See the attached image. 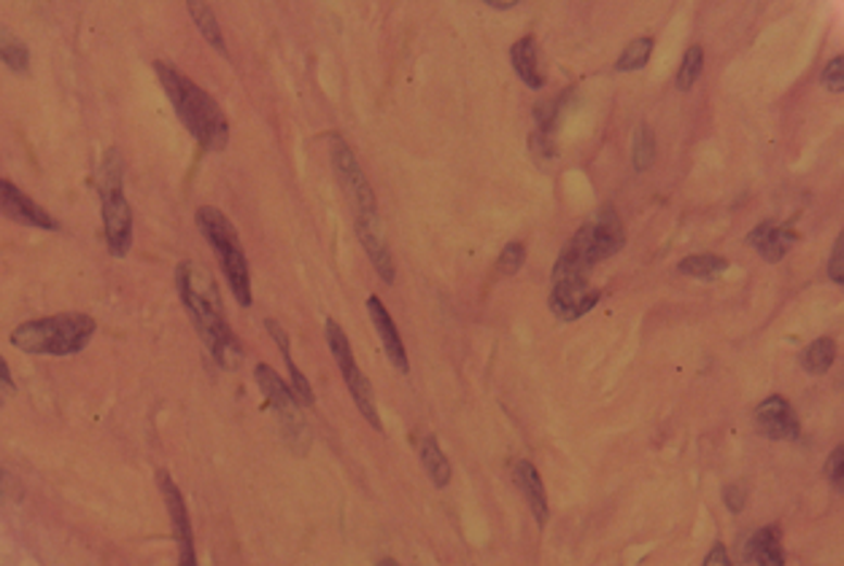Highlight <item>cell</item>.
I'll return each instance as SVG.
<instances>
[{
  "mask_svg": "<svg viewBox=\"0 0 844 566\" xmlns=\"http://www.w3.org/2000/svg\"><path fill=\"white\" fill-rule=\"evenodd\" d=\"M631 162L634 171H647L656 162V136L651 125H640L634 133V146H631Z\"/></svg>",
  "mask_w": 844,
  "mask_h": 566,
  "instance_id": "obj_26",
  "label": "cell"
},
{
  "mask_svg": "<svg viewBox=\"0 0 844 566\" xmlns=\"http://www.w3.org/2000/svg\"><path fill=\"white\" fill-rule=\"evenodd\" d=\"M511 60H513V68L518 73V78H521L529 89L545 87V78H542L540 65H538V41H534V36L518 38V41L511 47Z\"/></svg>",
  "mask_w": 844,
  "mask_h": 566,
  "instance_id": "obj_20",
  "label": "cell"
},
{
  "mask_svg": "<svg viewBox=\"0 0 844 566\" xmlns=\"http://www.w3.org/2000/svg\"><path fill=\"white\" fill-rule=\"evenodd\" d=\"M745 562L751 566H785L780 526H761L745 542Z\"/></svg>",
  "mask_w": 844,
  "mask_h": 566,
  "instance_id": "obj_18",
  "label": "cell"
},
{
  "mask_svg": "<svg viewBox=\"0 0 844 566\" xmlns=\"http://www.w3.org/2000/svg\"><path fill=\"white\" fill-rule=\"evenodd\" d=\"M265 327H267V332H270V338L276 340L278 349H281L284 362H287L289 380H292V386H289V389H292L294 400H298L303 407H313V402H316V397H313V389H311V383H307V378H305L303 373H300L298 364H294V359H292V345H289L287 329H284L281 324L276 322V318H267Z\"/></svg>",
  "mask_w": 844,
  "mask_h": 566,
  "instance_id": "obj_19",
  "label": "cell"
},
{
  "mask_svg": "<svg viewBox=\"0 0 844 566\" xmlns=\"http://www.w3.org/2000/svg\"><path fill=\"white\" fill-rule=\"evenodd\" d=\"M753 424L769 440H798L802 437V424H798L796 411L791 402L780 394H771L753 413Z\"/></svg>",
  "mask_w": 844,
  "mask_h": 566,
  "instance_id": "obj_12",
  "label": "cell"
},
{
  "mask_svg": "<svg viewBox=\"0 0 844 566\" xmlns=\"http://www.w3.org/2000/svg\"><path fill=\"white\" fill-rule=\"evenodd\" d=\"M678 271L683 273V276L702 278V281H713V278H718L720 273L729 271V260L720 254H693V256H685V260L680 262Z\"/></svg>",
  "mask_w": 844,
  "mask_h": 566,
  "instance_id": "obj_23",
  "label": "cell"
},
{
  "mask_svg": "<svg viewBox=\"0 0 844 566\" xmlns=\"http://www.w3.org/2000/svg\"><path fill=\"white\" fill-rule=\"evenodd\" d=\"M796 240H798L796 229L777 222H761L756 229H751V235H747V243H751L767 262H780L782 256L796 246Z\"/></svg>",
  "mask_w": 844,
  "mask_h": 566,
  "instance_id": "obj_16",
  "label": "cell"
},
{
  "mask_svg": "<svg viewBox=\"0 0 844 566\" xmlns=\"http://www.w3.org/2000/svg\"><path fill=\"white\" fill-rule=\"evenodd\" d=\"M332 167L335 176H338L340 187H343L345 198H349L351 209H354L356 216H367V213H378V203H376V192H373L370 181H367L365 171H362L360 160L351 151V146L343 141L340 136L332 138Z\"/></svg>",
  "mask_w": 844,
  "mask_h": 566,
  "instance_id": "obj_8",
  "label": "cell"
},
{
  "mask_svg": "<svg viewBox=\"0 0 844 566\" xmlns=\"http://www.w3.org/2000/svg\"><path fill=\"white\" fill-rule=\"evenodd\" d=\"M826 475H829L831 486L836 491H842L844 486V445H836L834 453L829 456V464H826Z\"/></svg>",
  "mask_w": 844,
  "mask_h": 566,
  "instance_id": "obj_30",
  "label": "cell"
},
{
  "mask_svg": "<svg viewBox=\"0 0 844 566\" xmlns=\"http://www.w3.org/2000/svg\"><path fill=\"white\" fill-rule=\"evenodd\" d=\"M92 316L87 313H58V316L33 318V322L20 324L11 332V345L22 354L36 356H74L89 345L95 338Z\"/></svg>",
  "mask_w": 844,
  "mask_h": 566,
  "instance_id": "obj_3",
  "label": "cell"
},
{
  "mask_svg": "<svg viewBox=\"0 0 844 566\" xmlns=\"http://www.w3.org/2000/svg\"><path fill=\"white\" fill-rule=\"evenodd\" d=\"M378 566H400V564H396V562H394V558H383V562H381V564H378Z\"/></svg>",
  "mask_w": 844,
  "mask_h": 566,
  "instance_id": "obj_38",
  "label": "cell"
},
{
  "mask_svg": "<svg viewBox=\"0 0 844 566\" xmlns=\"http://www.w3.org/2000/svg\"><path fill=\"white\" fill-rule=\"evenodd\" d=\"M486 5H491V9L505 11V9H513V5H518V3H516V0H486Z\"/></svg>",
  "mask_w": 844,
  "mask_h": 566,
  "instance_id": "obj_37",
  "label": "cell"
},
{
  "mask_svg": "<svg viewBox=\"0 0 844 566\" xmlns=\"http://www.w3.org/2000/svg\"><path fill=\"white\" fill-rule=\"evenodd\" d=\"M156 486H160L167 515H171L173 540H176V548H178V566H200L198 551H194L192 518H189V510H187V502H184L181 489H178V483L165 473V469H156Z\"/></svg>",
  "mask_w": 844,
  "mask_h": 566,
  "instance_id": "obj_9",
  "label": "cell"
},
{
  "mask_svg": "<svg viewBox=\"0 0 844 566\" xmlns=\"http://www.w3.org/2000/svg\"><path fill=\"white\" fill-rule=\"evenodd\" d=\"M723 502H726V507L731 510V513H742V510H745V502H747V489L742 483L726 486Z\"/></svg>",
  "mask_w": 844,
  "mask_h": 566,
  "instance_id": "obj_33",
  "label": "cell"
},
{
  "mask_svg": "<svg viewBox=\"0 0 844 566\" xmlns=\"http://www.w3.org/2000/svg\"><path fill=\"white\" fill-rule=\"evenodd\" d=\"M418 456H421V464H424V469H427L429 480H432L438 489H445V486L451 483V475H454V469H451V462L445 458L438 437L434 435L424 437L421 445H418Z\"/></svg>",
  "mask_w": 844,
  "mask_h": 566,
  "instance_id": "obj_21",
  "label": "cell"
},
{
  "mask_svg": "<svg viewBox=\"0 0 844 566\" xmlns=\"http://www.w3.org/2000/svg\"><path fill=\"white\" fill-rule=\"evenodd\" d=\"M653 54V38L642 36V38H634V41L629 43V47L623 49V54L618 58V63H615V71H640L645 68L647 60H651Z\"/></svg>",
  "mask_w": 844,
  "mask_h": 566,
  "instance_id": "obj_27",
  "label": "cell"
},
{
  "mask_svg": "<svg viewBox=\"0 0 844 566\" xmlns=\"http://www.w3.org/2000/svg\"><path fill=\"white\" fill-rule=\"evenodd\" d=\"M0 389L16 391V383H14V378H11V369H9V364H5L3 356H0Z\"/></svg>",
  "mask_w": 844,
  "mask_h": 566,
  "instance_id": "obj_35",
  "label": "cell"
},
{
  "mask_svg": "<svg viewBox=\"0 0 844 566\" xmlns=\"http://www.w3.org/2000/svg\"><path fill=\"white\" fill-rule=\"evenodd\" d=\"M702 68H704V49L702 47H691L689 52H685L683 63H680V71H678V89H680V92H689L693 84H696V78L702 76Z\"/></svg>",
  "mask_w": 844,
  "mask_h": 566,
  "instance_id": "obj_28",
  "label": "cell"
},
{
  "mask_svg": "<svg viewBox=\"0 0 844 566\" xmlns=\"http://www.w3.org/2000/svg\"><path fill=\"white\" fill-rule=\"evenodd\" d=\"M254 380L260 391L265 394L267 405L276 413L278 426H281L284 442L292 448L298 456H305L311 451V426L303 418V405L294 400L292 389L284 383L281 375L270 367V364H256Z\"/></svg>",
  "mask_w": 844,
  "mask_h": 566,
  "instance_id": "obj_6",
  "label": "cell"
},
{
  "mask_svg": "<svg viewBox=\"0 0 844 566\" xmlns=\"http://www.w3.org/2000/svg\"><path fill=\"white\" fill-rule=\"evenodd\" d=\"M356 235H360L362 249L367 251V256H370V262H373V267H376L378 276H381L386 284H394L396 267H394V256H391L389 243H386L381 213L356 216Z\"/></svg>",
  "mask_w": 844,
  "mask_h": 566,
  "instance_id": "obj_14",
  "label": "cell"
},
{
  "mask_svg": "<svg viewBox=\"0 0 844 566\" xmlns=\"http://www.w3.org/2000/svg\"><path fill=\"white\" fill-rule=\"evenodd\" d=\"M187 9L189 14H192L194 25H198L200 36H203L216 52L227 54V43H225V36H222V27H219V20H216L214 9H211L209 3H194V0L192 3H187Z\"/></svg>",
  "mask_w": 844,
  "mask_h": 566,
  "instance_id": "obj_22",
  "label": "cell"
},
{
  "mask_svg": "<svg viewBox=\"0 0 844 566\" xmlns=\"http://www.w3.org/2000/svg\"><path fill=\"white\" fill-rule=\"evenodd\" d=\"M836 359V343L831 338H818L804 349L802 354V367L812 375L829 373L831 364Z\"/></svg>",
  "mask_w": 844,
  "mask_h": 566,
  "instance_id": "obj_24",
  "label": "cell"
},
{
  "mask_svg": "<svg viewBox=\"0 0 844 566\" xmlns=\"http://www.w3.org/2000/svg\"><path fill=\"white\" fill-rule=\"evenodd\" d=\"M823 84L829 92H842L844 89V58H834L823 71Z\"/></svg>",
  "mask_w": 844,
  "mask_h": 566,
  "instance_id": "obj_31",
  "label": "cell"
},
{
  "mask_svg": "<svg viewBox=\"0 0 844 566\" xmlns=\"http://www.w3.org/2000/svg\"><path fill=\"white\" fill-rule=\"evenodd\" d=\"M829 276L834 284H844V232L836 238L834 251L829 260Z\"/></svg>",
  "mask_w": 844,
  "mask_h": 566,
  "instance_id": "obj_32",
  "label": "cell"
},
{
  "mask_svg": "<svg viewBox=\"0 0 844 566\" xmlns=\"http://www.w3.org/2000/svg\"><path fill=\"white\" fill-rule=\"evenodd\" d=\"M513 480H516V489L521 491L524 499H527L534 520H538L540 526L547 524L551 507H547V494H545V486H542L538 467H534L529 458H518V462H513Z\"/></svg>",
  "mask_w": 844,
  "mask_h": 566,
  "instance_id": "obj_17",
  "label": "cell"
},
{
  "mask_svg": "<svg viewBox=\"0 0 844 566\" xmlns=\"http://www.w3.org/2000/svg\"><path fill=\"white\" fill-rule=\"evenodd\" d=\"M198 227L203 232V238L209 240L211 251L219 260L222 271H225L227 286L232 289L235 300L240 307H251L254 297H251V273H249V260H245V251L240 246V235L235 229L227 213H222L214 205H200L198 213Z\"/></svg>",
  "mask_w": 844,
  "mask_h": 566,
  "instance_id": "obj_4",
  "label": "cell"
},
{
  "mask_svg": "<svg viewBox=\"0 0 844 566\" xmlns=\"http://www.w3.org/2000/svg\"><path fill=\"white\" fill-rule=\"evenodd\" d=\"M0 216L11 218L16 224H25V227H38V229H58L60 224L54 222V216L49 211H43L30 194L22 192L16 184H11L9 178H0Z\"/></svg>",
  "mask_w": 844,
  "mask_h": 566,
  "instance_id": "obj_13",
  "label": "cell"
},
{
  "mask_svg": "<svg viewBox=\"0 0 844 566\" xmlns=\"http://www.w3.org/2000/svg\"><path fill=\"white\" fill-rule=\"evenodd\" d=\"M367 313H370V322H373V327H376L378 338H381L383 351H386V356H389V362L394 364L396 373L405 375L407 369H411V362H407L405 343H402L400 329H396L394 318H391L389 307L383 305L381 297H376V294L367 297Z\"/></svg>",
  "mask_w": 844,
  "mask_h": 566,
  "instance_id": "obj_15",
  "label": "cell"
},
{
  "mask_svg": "<svg viewBox=\"0 0 844 566\" xmlns=\"http://www.w3.org/2000/svg\"><path fill=\"white\" fill-rule=\"evenodd\" d=\"M602 300V291L591 286V276H553L551 311L562 322H578Z\"/></svg>",
  "mask_w": 844,
  "mask_h": 566,
  "instance_id": "obj_10",
  "label": "cell"
},
{
  "mask_svg": "<svg viewBox=\"0 0 844 566\" xmlns=\"http://www.w3.org/2000/svg\"><path fill=\"white\" fill-rule=\"evenodd\" d=\"M98 189L109 254L125 256L133 246V211L125 198V165L119 149L105 151L98 167Z\"/></svg>",
  "mask_w": 844,
  "mask_h": 566,
  "instance_id": "obj_5",
  "label": "cell"
},
{
  "mask_svg": "<svg viewBox=\"0 0 844 566\" xmlns=\"http://www.w3.org/2000/svg\"><path fill=\"white\" fill-rule=\"evenodd\" d=\"M524 262H527V249H524L521 240H511V243L502 249L500 260H496V267H500L502 276H516V273L524 267Z\"/></svg>",
  "mask_w": 844,
  "mask_h": 566,
  "instance_id": "obj_29",
  "label": "cell"
},
{
  "mask_svg": "<svg viewBox=\"0 0 844 566\" xmlns=\"http://www.w3.org/2000/svg\"><path fill=\"white\" fill-rule=\"evenodd\" d=\"M14 486H16V480L11 478L9 473H3V469H0V502H3V499H9V496H11V491H14Z\"/></svg>",
  "mask_w": 844,
  "mask_h": 566,
  "instance_id": "obj_36",
  "label": "cell"
},
{
  "mask_svg": "<svg viewBox=\"0 0 844 566\" xmlns=\"http://www.w3.org/2000/svg\"><path fill=\"white\" fill-rule=\"evenodd\" d=\"M575 235L583 240L585 251H589L594 262H602L605 256L618 254L626 243L623 224H620V216L615 209H605L594 218V222L580 227Z\"/></svg>",
  "mask_w": 844,
  "mask_h": 566,
  "instance_id": "obj_11",
  "label": "cell"
},
{
  "mask_svg": "<svg viewBox=\"0 0 844 566\" xmlns=\"http://www.w3.org/2000/svg\"><path fill=\"white\" fill-rule=\"evenodd\" d=\"M0 60L14 73H27V68H30V49H27V43L20 41L5 27H0Z\"/></svg>",
  "mask_w": 844,
  "mask_h": 566,
  "instance_id": "obj_25",
  "label": "cell"
},
{
  "mask_svg": "<svg viewBox=\"0 0 844 566\" xmlns=\"http://www.w3.org/2000/svg\"><path fill=\"white\" fill-rule=\"evenodd\" d=\"M704 566H731L729 551H726L723 542H718V545H713V551H709V553H707V558H704Z\"/></svg>",
  "mask_w": 844,
  "mask_h": 566,
  "instance_id": "obj_34",
  "label": "cell"
},
{
  "mask_svg": "<svg viewBox=\"0 0 844 566\" xmlns=\"http://www.w3.org/2000/svg\"><path fill=\"white\" fill-rule=\"evenodd\" d=\"M176 289L209 354L216 359L219 367L238 369L243 364V345L230 329L219 286H216V278L211 276L209 267L192 260L178 262Z\"/></svg>",
  "mask_w": 844,
  "mask_h": 566,
  "instance_id": "obj_1",
  "label": "cell"
},
{
  "mask_svg": "<svg viewBox=\"0 0 844 566\" xmlns=\"http://www.w3.org/2000/svg\"><path fill=\"white\" fill-rule=\"evenodd\" d=\"M324 332H327L329 351H332L335 362H338L340 375H343L345 386H349V391H351V397H354L356 407H360L362 418H365V422L370 424L373 429L381 431L383 424H381V416H378V405H376V394H373V383H370V380H367V375L362 373L360 364H356L354 351H351L349 335H345V329L340 327V324L335 322V318H327V324H324Z\"/></svg>",
  "mask_w": 844,
  "mask_h": 566,
  "instance_id": "obj_7",
  "label": "cell"
},
{
  "mask_svg": "<svg viewBox=\"0 0 844 566\" xmlns=\"http://www.w3.org/2000/svg\"><path fill=\"white\" fill-rule=\"evenodd\" d=\"M154 73L189 136L205 151H225L230 143V122L222 105L176 65L156 60Z\"/></svg>",
  "mask_w": 844,
  "mask_h": 566,
  "instance_id": "obj_2",
  "label": "cell"
}]
</instances>
